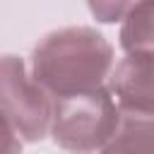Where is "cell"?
Masks as SVG:
<instances>
[{
	"mask_svg": "<svg viewBox=\"0 0 154 154\" xmlns=\"http://www.w3.org/2000/svg\"><path fill=\"white\" fill-rule=\"evenodd\" d=\"M113 70V46L91 26L48 31L31 51V77L51 99L101 89Z\"/></svg>",
	"mask_w": 154,
	"mask_h": 154,
	"instance_id": "1",
	"label": "cell"
},
{
	"mask_svg": "<svg viewBox=\"0 0 154 154\" xmlns=\"http://www.w3.org/2000/svg\"><path fill=\"white\" fill-rule=\"evenodd\" d=\"M120 123V111L106 87L53 99L51 137L72 154H94Z\"/></svg>",
	"mask_w": 154,
	"mask_h": 154,
	"instance_id": "2",
	"label": "cell"
},
{
	"mask_svg": "<svg viewBox=\"0 0 154 154\" xmlns=\"http://www.w3.org/2000/svg\"><path fill=\"white\" fill-rule=\"evenodd\" d=\"M0 116L24 142H41L51 130L53 99L12 53L0 55Z\"/></svg>",
	"mask_w": 154,
	"mask_h": 154,
	"instance_id": "3",
	"label": "cell"
},
{
	"mask_svg": "<svg viewBox=\"0 0 154 154\" xmlns=\"http://www.w3.org/2000/svg\"><path fill=\"white\" fill-rule=\"evenodd\" d=\"M108 91L123 116L154 118V53H125L108 75Z\"/></svg>",
	"mask_w": 154,
	"mask_h": 154,
	"instance_id": "4",
	"label": "cell"
},
{
	"mask_svg": "<svg viewBox=\"0 0 154 154\" xmlns=\"http://www.w3.org/2000/svg\"><path fill=\"white\" fill-rule=\"evenodd\" d=\"M96 154H154V118L120 113L116 132Z\"/></svg>",
	"mask_w": 154,
	"mask_h": 154,
	"instance_id": "5",
	"label": "cell"
},
{
	"mask_svg": "<svg viewBox=\"0 0 154 154\" xmlns=\"http://www.w3.org/2000/svg\"><path fill=\"white\" fill-rule=\"evenodd\" d=\"M118 38L125 53H154V0H140L125 14Z\"/></svg>",
	"mask_w": 154,
	"mask_h": 154,
	"instance_id": "6",
	"label": "cell"
},
{
	"mask_svg": "<svg viewBox=\"0 0 154 154\" xmlns=\"http://www.w3.org/2000/svg\"><path fill=\"white\" fill-rule=\"evenodd\" d=\"M140 0H87V7L91 17L101 24H116L125 19V14L137 5Z\"/></svg>",
	"mask_w": 154,
	"mask_h": 154,
	"instance_id": "7",
	"label": "cell"
},
{
	"mask_svg": "<svg viewBox=\"0 0 154 154\" xmlns=\"http://www.w3.org/2000/svg\"><path fill=\"white\" fill-rule=\"evenodd\" d=\"M0 154H22V140L0 116Z\"/></svg>",
	"mask_w": 154,
	"mask_h": 154,
	"instance_id": "8",
	"label": "cell"
}]
</instances>
